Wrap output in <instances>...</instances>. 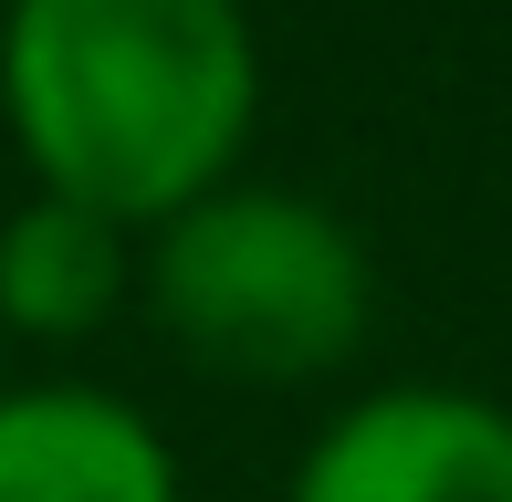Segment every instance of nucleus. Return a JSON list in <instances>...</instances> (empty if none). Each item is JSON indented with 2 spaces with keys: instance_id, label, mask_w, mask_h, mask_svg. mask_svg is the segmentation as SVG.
I'll return each instance as SVG.
<instances>
[{
  "instance_id": "f257e3e1",
  "label": "nucleus",
  "mask_w": 512,
  "mask_h": 502,
  "mask_svg": "<svg viewBox=\"0 0 512 502\" xmlns=\"http://www.w3.org/2000/svg\"><path fill=\"white\" fill-rule=\"evenodd\" d=\"M0 126L53 199L157 231L241 178L262 126V32L241 0H11Z\"/></svg>"
},
{
  "instance_id": "f03ea898",
  "label": "nucleus",
  "mask_w": 512,
  "mask_h": 502,
  "mask_svg": "<svg viewBox=\"0 0 512 502\" xmlns=\"http://www.w3.org/2000/svg\"><path fill=\"white\" fill-rule=\"evenodd\" d=\"M136 293L178 356L251 387L335 377L377 314L356 220L324 210L314 189H262V178H230L178 220H157L136 251Z\"/></svg>"
},
{
  "instance_id": "7ed1b4c3",
  "label": "nucleus",
  "mask_w": 512,
  "mask_h": 502,
  "mask_svg": "<svg viewBox=\"0 0 512 502\" xmlns=\"http://www.w3.org/2000/svg\"><path fill=\"white\" fill-rule=\"evenodd\" d=\"M283 502H512V408L439 377L366 387L304 440Z\"/></svg>"
},
{
  "instance_id": "20e7f679",
  "label": "nucleus",
  "mask_w": 512,
  "mask_h": 502,
  "mask_svg": "<svg viewBox=\"0 0 512 502\" xmlns=\"http://www.w3.org/2000/svg\"><path fill=\"white\" fill-rule=\"evenodd\" d=\"M0 502H189V482L147 408L42 377L0 387Z\"/></svg>"
},
{
  "instance_id": "39448f33",
  "label": "nucleus",
  "mask_w": 512,
  "mask_h": 502,
  "mask_svg": "<svg viewBox=\"0 0 512 502\" xmlns=\"http://www.w3.org/2000/svg\"><path fill=\"white\" fill-rule=\"evenodd\" d=\"M136 231H115V220L74 210V199L32 189L11 220H0V325L32 335V346H74V335H95L115 304H126L136 283Z\"/></svg>"
}]
</instances>
